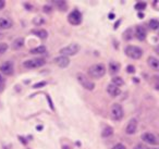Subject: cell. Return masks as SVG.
Instances as JSON below:
<instances>
[{
  "mask_svg": "<svg viewBox=\"0 0 159 149\" xmlns=\"http://www.w3.org/2000/svg\"><path fill=\"white\" fill-rule=\"evenodd\" d=\"M106 74V66L102 63L94 64L89 69V75L93 79H100Z\"/></svg>",
  "mask_w": 159,
  "mask_h": 149,
  "instance_id": "1",
  "label": "cell"
},
{
  "mask_svg": "<svg viewBox=\"0 0 159 149\" xmlns=\"http://www.w3.org/2000/svg\"><path fill=\"white\" fill-rule=\"evenodd\" d=\"M125 55L131 59L137 60L143 56V50L139 47L134 46V45H130L125 48Z\"/></svg>",
  "mask_w": 159,
  "mask_h": 149,
  "instance_id": "2",
  "label": "cell"
},
{
  "mask_svg": "<svg viewBox=\"0 0 159 149\" xmlns=\"http://www.w3.org/2000/svg\"><path fill=\"white\" fill-rule=\"evenodd\" d=\"M77 81H79V83L87 90H93L94 88H95V84L91 81V79H89V76H86V75L83 74V73H79V74H77Z\"/></svg>",
  "mask_w": 159,
  "mask_h": 149,
  "instance_id": "3",
  "label": "cell"
},
{
  "mask_svg": "<svg viewBox=\"0 0 159 149\" xmlns=\"http://www.w3.org/2000/svg\"><path fill=\"white\" fill-rule=\"evenodd\" d=\"M123 114H124L123 108H122L121 105H119V103L112 105L111 110H110V115H111V118H112V120H116V121L121 120V119L123 118Z\"/></svg>",
  "mask_w": 159,
  "mask_h": 149,
  "instance_id": "4",
  "label": "cell"
},
{
  "mask_svg": "<svg viewBox=\"0 0 159 149\" xmlns=\"http://www.w3.org/2000/svg\"><path fill=\"white\" fill-rule=\"evenodd\" d=\"M80 51V46L77 44H71L69 46L64 47L60 50V53L61 56H64V57H68V56H74L76 55Z\"/></svg>",
  "mask_w": 159,
  "mask_h": 149,
  "instance_id": "5",
  "label": "cell"
},
{
  "mask_svg": "<svg viewBox=\"0 0 159 149\" xmlns=\"http://www.w3.org/2000/svg\"><path fill=\"white\" fill-rule=\"evenodd\" d=\"M82 20H83L82 14H81V12H80L79 10H73L68 16L69 23L72 25H80L82 23Z\"/></svg>",
  "mask_w": 159,
  "mask_h": 149,
  "instance_id": "6",
  "label": "cell"
},
{
  "mask_svg": "<svg viewBox=\"0 0 159 149\" xmlns=\"http://www.w3.org/2000/svg\"><path fill=\"white\" fill-rule=\"evenodd\" d=\"M45 63H46L45 59H43V58H35V59L27 60V61H25L23 64H24V66L27 69H36V68L43 66Z\"/></svg>",
  "mask_w": 159,
  "mask_h": 149,
  "instance_id": "7",
  "label": "cell"
},
{
  "mask_svg": "<svg viewBox=\"0 0 159 149\" xmlns=\"http://www.w3.org/2000/svg\"><path fill=\"white\" fill-rule=\"evenodd\" d=\"M0 72L2 73L3 75H12L14 72V66L13 62L6 61L0 65Z\"/></svg>",
  "mask_w": 159,
  "mask_h": 149,
  "instance_id": "8",
  "label": "cell"
},
{
  "mask_svg": "<svg viewBox=\"0 0 159 149\" xmlns=\"http://www.w3.org/2000/svg\"><path fill=\"white\" fill-rule=\"evenodd\" d=\"M142 139L145 142L149 145H157L158 144V139H157V136L155 134L150 133V132H147V133H144L142 135Z\"/></svg>",
  "mask_w": 159,
  "mask_h": 149,
  "instance_id": "9",
  "label": "cell"
},
{
  "mask_svg": "<svg viewBox=\"0 0 159 149\" xmlns=\"http://www.w3.org/2000/svg\"><path fill=\"white\" fill-rule=\"evenodd\" d=\"M55 63L60 68L66 69L70 64V59L68 57H64V56H60V57L55 58Z\"/></svg>",
  "mask_w": 159,
  "mask_h": 149,
  "instance_id": "10",
  "label": "cell"
},
{
  "mask_svg": "<svg viewBox=\"0 0 159 149\" xmlns=\"http://www.w3.org/2000/svg\"><path fill=\"white\" fill-rule=\"evenodd\" d=\"M146 35H147V33H146V29L144 26H136V29H135V36H136V38L139 40H141V42H144V40L146 39Z\"/></svg>",
  "mask_w": 159,
  "mask_h": 149,
  "instance_id": "11",
  "label": "cell"
},
{
  "mask_svg": "<svg viewBox=\"0 0 159 149\" xmlns=\"http://www.w3.org/2000/svg\"><path fill=\"white\" fill-rule=\"evenodd\" d=\"M136 129H137V121L135 120V119H132V120L128 123V125H126L125 132L129 135H132V134H134L135 132H136Z\"/></svg>",
  "mask_w": 159,
  "mask_h": 149,
  "instance_id": "12",
  "label": "cell"
},
{
  "mask_svg": "<svg viewBox=\"0 0 159 149\" xmlns=\"http://www.w3.org/2000/svg\"><path fill=\"white\" fill-rule=\"evenodd\" d=\"M107 93L110 95L111 97H118L120 94H121V89L117 86L112 85V84H109L107 86Z\"/></svg>",
  "mask_w": 159,
  "mask_h": 149,
  "instance_id": "13",
  "label": "cell"
},
{
  "mask_svg": "<svg viewBox=\"0 0 159 149\" xmlns=\"http://www.w3.org/2000/svg\"><path fill=\"white\" fill-rule=\"evenodd\" d=\"M12 26L11 20L8 18H0V29H8Z\"/></svg>",
  "mask_w": 159,
  "mask_h": 149,
  "instance_id": "14",
  "label": "cell"
},
{
  "mask_svg": "<svg viewBox=\"0 0 159 149\" xmlns=\"http://www.w3.org/2000/svg\"><path fill=\"white\" fill-rule=\"evenodd\" d=\"M147 63H148V65H149L150 68L152 69V70H155V71H158L159 70V62H158V60H157V58L149 57V58H148Z\"/></svg>",
  "mask_w": 159,
  "mask_h": 149,
  "instance_id": "15",
  "label": "cell"
},
{
  "mask_svg": "<svg viewBox=\"0 0 159 149\" xmlns=\"http://www.w3.org/2000/svg\"><path fill=\"white\" fill-rule=\"evenodd\" d=\"M119 70H120L119 63H117V62H110V64H109V72H110L111 74L116 75L119 72Z\"/></svg>",
  "mask_w": 159,
  "mask_h": 149,
  "instance_id": "16",
  "label": "cell"
},
{
  "mask_svg": "<svg viewBox=\"0 0 159 149\" xmlns=\"http://www.w3.org/2000/svg\"><path fill=\"white\" fill-rule=\"evenodd\" d=\"M32 33H33L34 35L38 36L39 38H42V39H45V38H47V36H48V33H47L45 29H36V31H32Z\"/></svg>",
  "mask_w": 159,
  "mask_h": 149,
  "instance_id": "17",
  "label": "cell"
},
{
  "mask_svg": "<svg viewBox=\"0 0 159 149\" xmlns=\"http://www.w3.org/2000/svg\"><path fill=\"white\" fill-rule=\"evenodd\" d=\"M113 134V129L111 126H105V129H102V137H110L111 135Z\"/></svg>",
  "mask_w": 159,
  "mask_h": 149,
  "instance_id": "18",
  "label": "cell"
},
{
  "mask_svg": "<svg viewBox=\"0 0 159 149\" xmlns=\"http://www.w3.org/2000/svg\"><path fill=\"white\" fill-rule=\"evenodd\" d=\"M112 85H115L120 88V86L124 85V81L120 76H113L112 77Z\"/></svg>",
  "mask_w": 159,
  "mask_h": 149,
  "instance_id": "19",
  "label": "cell"
},
{
  "mask_svg": "<svg viewBox=\"0 0 159 149\" xmlns=\"http://www.w3.org/2000/svg\"><path fill=\"white\" fill-rule=\"evenodd\" d=\"M55 5L57 6V8L60 11H66L68 9V5H66V1H56Z\"/></svg>",
  "mask_w": 159,
  "mask_h": 149,
  "instance_id": "20",
  "label": "cell"
},
{
  "mask_svg": "<svg viewBox=\"0 0 159 149\" xmlns=\"http://www.w3.org/2000/svg\"><path fill=\"white\" fill-rule=\"evenodd\" d=\"M148 25H149L150 29L156 31V29H158V27H159V22H158V20H156V19H152V20L148 22Z\"/></svg>",
  "mask_w": 159,
  "mask_h": 149,
  "instance_id": "21",
  "label": "cell"
},
{
  "mask_svg": "<svg viewBox=\"0 0 159 149\" xmlns=\"http://www.w3.org/2000/svg\"><path fill=\"white\" fill-rule=\"evenodd\" d=\"M24 45V39L23 38H18L13 42V48L14 49H19Z\"/></svg>",
  "mask_w": 159,
  "mask_h": 149,
  "instance_id": "22",
  "label": "cell"
},
{
  "mask_svg": "<svg viewBox=\"0 0 159 149\" xmlns=\"http://www.w3.org/2000/svg\"><path fill=\"white\" fill-rule=\"evenodd\" d=\"M31 52L32 53H45V52H46V47H45V46L36 47V48L32 49Z\"/></svg>",
  "mask_w": 159,
  "mask_h": 149,
  "instance_id": "23",
  "label": "cell"
},
{
  "mask_svg": "<svg viewBox=\"0 0 159 149\" xmlns=\"http://www.w3.org/2000/svg\"><path fill=\"white\" fill-rule=\"evenodd\" d=\"M45 22H46V20H45L44 18H42V16H37V18H35L33 20V23L35 25H42V24H44Z\"/></svg>",
  "mask_w": 159,
  "mask_h": 149,
  "instance_id": "24",
  "label": "cell"
},
{
  "mask_svg": "<svg viewBox=\"0 0 159 149\" xmlns=\"http://www.w3.org/2000/svg\"><path fill=\"white\" fill-rule=\"evenodd\" d=\"M135 9L136 10H145L146 9V2H142V1H139V2H137L136 5H135Z\"/></svg>",
  "mask_w": 159,
  "mask_h": 149,
  "instance_id": "25",
  "label": "cell"
},
{
  "mask_svg": "<svg viewBox=\"0 0 159 149\" xmlns=\"http://www.w3.org/2000/svg\"><path fill=\"white\" fill-rule=\"evenodd\" d=\"M8 49V45L6 43H0V55H2L7 51Z\"/></svg>",
  "mask_w": 159,
  "mask_h": 149,
  "instance_id": "26",
  "label": "cell"
},
{
  "mask_svg": "<svg viewBox=\"0 0 159 149\" xmlns=\"http://www.w3.org/2000/svg\"><path fill=\"white\" fill-rule=\"evenodd\" d=\"M5 85H6V79L0 74V92H2L5 89Z\"/></svg>",
  "mask_w": 159,
  "mask_h": 149,
  "instance_id": "27",
  "label": "cell"
},
{
  "mask_svg": "<svg viewBox=\"0 0 159 149\" xmlns=\"http://www.w3.org/2000/svg\"><path fill=\"white\" fill-rule=\"evenodd\" d=\"M112 149H126V147L124 146V145H122V144H117V145H115V146L112 147Z\"/></svg>",
  "mask_w": 159,
  "mask_h": 149,
  "instance_id": "28",
  "label": "cell"
},
{
  "mask_svg": "<svg viewBox=\"0 0 159 149\" xmlns=\"http://www.w3.org/2000/svg\"><path fill=\"white\" fill-rule=\"evenodd\" d=\"M44 85H46V82H40V83H37L33 86L34 88H38V87H43Z\"/></svg>",
  "mask_w": 159,
  "mask_h": 149,
  "instance_id": "29",
  "label": "cell"
},
{
  "mask_svg": "<svg viewBox=\"0 0 159 149\" xmlns=\"http://www.w3.org/2000/svg\"><path fill=\"white\" fill-rule=\"evenodd\" d=\"M126 71H128L129 73H134V72H135V69H134V66L129 65V66H128V69H126Z\"/></svg>",
  "mask_w": 159,
  "mask_h": 149,
  "instance_id": "30",
  "label": "cell"
},
{
  "mask_svg": "<svg viewBox=\"0 0 159 149\" xmlns=\"http://www.w3.org/2000/svg\"><path fill=\"white\" fill-rule=\"evenodd\" d=\"M133 149H147V148H146V147L144 146V145H142V144H137L136 146H135Z\"/></svg>",
  "mask_w": 159,
  "mask_h": 149,
  "instance_id": "31",
  "label": "cell"
},
{
  "mask_svg": "<svg viewBox=\"0 0 159 149\" xmlns=\"http://www.w3.org/2000/svg\"><path fill=\"white\" fill-rule=\"evenodd\" d=\"M50 11H51V7H50V6H45V7H44V12H46V13H49Z\"/></svg>",
  "mask_w": 159,
  "mask_h": 149,
  "instance_id": "32",
  "label": "cell"
},
{
  "mask_svg": "<svg viewBox=\"0 0 159 149\" xmlns=\"http://www.w3.org/2000/svg\"><path fill=\"white\" fill-rule=\"evenodd\" d=\"M6 6V1H3V0H0V10H2L3 8H5Z\"/></svg>",
  "mask_w": 159,
  "mask_h": 149,
  "instance_id": "33",
  "label": "cell"
},
{
  "mask_svg": "<svg viewBox=\"0 0 159 149\" xmlns=\"http://www.w3.org/2000/svg\"><path fill=\"white\" fill-rule=\"evenodd\" d=\"M137 16H139V19H143L144 18V14L143 13H139Z\"/></svg>",
  "mask_w": 159,
  "mask_h": 149,
  "instance_id": "34",
  "label": "cell"
},
{
  "mask_svg": "<svg viewBox=\"0 0 159 149\" xmlns=\"http://www.w3.org/2000/svg\"><path fill=\"white\" fill-rule=\"evenodd\" d=\"M148 149H157V148H148Z\"/></svg>",
  "mask_w": 159,
  "mask_h": 149,
  "instance_id": "35",
  "label": "cell"
}]
</instances>
